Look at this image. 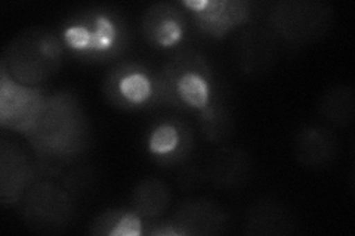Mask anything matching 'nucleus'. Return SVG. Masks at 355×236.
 Listing matches in <instances>:
<instances>
[{
    "mask_svg": "<svg viewBox=\"0 0 355 236\" xmlns=\"http://www.w3.org/2000/svg\"><path fill=\"white\" fill-rule=\"evenodd\" d=\"M333 8L321 0H279L268 10L266 26L288 48L309 46L333 27Z\"/></svg>",
    "mask_w": 355,
    "mask_h": 236,
    "instance_id": "obj_5",
    "label": "nucleus"
},
{
    "mask_svg": "<svg viewBox=\"0 0 355 236\" xmlns=\"http://www.w3.org/2000/svg\"><path fill=\"white\" fill-rule=\"evenodd\" d=\"M163 108L196 114L222 96L212 64L197 49H178L159 70Z\"/></svg>",
    "mask_w": 355,
    "mask_h": 236,
    "instance_id": "obj_3",
    "label": "nucleus"
},
{
    "mask_svg": "<svg viewBox=\"0 0 355 236\" xmlns=\"http://www.w3.org/2000/svg\"><path fill=\"white\" fill-rule=\"evenodd\" d=\"M180 3L191 24L202 35L216 40L249 24L253 17V3L248 0H182Z\"/></svg>",
    "mask_w": 355,
    "mask_h": 236,
    "instance_id": "obj_10",
    "label": "nucleus"
},
{
    "mask_svg": "<svg viewBox=\"0 0 355 236\" xmlns=\"http://www.w3.org/2000/svg\"><path fill=\"white\" fill-rule=\"evenodd\" d=\"M60 36L65 52L85 64L103 65L121 58L129 49L130 30L119 9L91 6L64 21Z\"/></svg>",
    "mask_w": 355,
    "mask_h": 236,
    "instance_id": "obj_2",
    "label": "nucleus"
},
{
    "mask_svg": "<svg viewBox=\"0 0 355 236\" xmlns=\"http://www.w3.org/2000/svg\"><path fill=\"white\" fill-rule=\"evenodd\" d=\"M228 216L209 199H188L171 217L151 220L147 236H210L225 232Z\"/></svg>",
    "mask_w": 355,
    "mask_h": 236,
    "instance_id": "obj_8",
    "label": "nucleus"
},
{
    "mask_svg": "<svg viewBox=\"0 0 355 236\" xmlns=\"http://www.w3.org/2000/svg\"><path fill=\"white\" fill-rule=\"evenodd\" d=\"M46 96L42 87L18 83L0 69V125L26 136L37 122Z\"/></svg>",
    "mask_w": 355,
    "mask_h": 236,
    "instance_id": "obj_9",
    "label": "nucleus"
},
{
    "mask_svg": "<svg viewBox=\"0 0 355 236\" xmlns=\"http://www.w3.org/2000/svg\"><path fill=\"white\" fill-rule=\"evenodd\" d=\"M146 151L160 167L181 165L190 158L194 151V131L182 118H157L148 127Z\"/></svg>",
    "mask_w": 355,
    "mask_h": 236,
    "instance_id": "obj_11",
    "label": "nucleus"
},
{
    "mask_svg": "<svg viewBox=\"0 0 355 236\" xmlns=\"http://www.w3.org/2000/svg\"><path fill=\"white\" fill-rule=\"evenodd\" d=\"M43 176H55L89 149L92 142L91 122L77 98L70 91L46 96L42 114L26 136Z\"/></svg>",
    "mask_w": 355,
    "mask_h": 236,
    "instance_id": "obj_1",
    "label": "nucleus"
},
{
    "mask_svg": "<svg viewBox=\"0 0 355 236\" xmlns=\"http://www.w3.org/2000/svg\"><path fill=\"white\" fill-rule=\"evenodd\" d=\"M293 151L299 164L323 168L333 163L338 154L336 134L324 126H305L296 133Z\"/></svg>",
    "mask_w": 355,
    "mask_h": 236,
    "instance_id": "obj_15",
    "label": "nucleus"
},
{
    "mask_svg": "<svg viewBox=\"0 0 355 236\" xmlns=\"http://www.w3.org/2000/svg\"><path fill=\"white\" fill-rule=\"evenodd\" d=\"M65 55L60 33L31 27L9 42L0 60V69L26 86L40 87L57 74Z\"/></svg>",
    "mask_w": 355,
    "mask_h": 236,
    "instance_id": "obj_4",
    "label": "nucleus"
},
{
    "mask_svg": "<svg viewBox=\"0 0 355 236\" xmlns=\"http://www.w3.org/2000/svg\"><path fill=\"white\" fill-rule=\"evenodd\" d=\"M150 220L141 217L133 208H111L95 217L89 233L96 236H142Z\"/></svg>",
    "mask_w": 355,
    "mask_h": 236,
    "instance_id": "obj_18",
    "label": "nucleus"
},
{
    "mask_svg": "<svg viewBox=\"0 0 355 236\" xmlns=\"http://www.w3.org/2000/svg\"><path fill=\"white\" fill-rule=\"evenodd\" d=\"M172 201L169 186L160 179L147 177L141 181L132 194V207L146 220L162 219Z\"/></svg>",
    "mask_w": 355,
    "mask_h": 236,
    "instance_id": "obj_19",
    "label": "nucleus"
},
{
    "mask_svg": "<svg viewBox=\"0 0 355 236\" xmlns=\"http://www.w3.org/2000/svg\"><path fill=\"white\" fill-rule=\"evenodd\" d=\"M200 131L210 143H225L234 133V118L224 96L218 98L197 116Z\"/></svg>",
    "mask_w": 355,
    "mask_h": 236,
    "instance_id": "obj_21",
    "label": "nucleus"
},
{
    "mask_svg": "<svg viewBox=\"0 0 355 236\" xmlns=\"http://www.w3.org/2000/svg\"><path fill=\"white\" fill-rule=\"evenodd\" d=\"M103 93L117 109L128 112L163 108L159 70L138 61H121L103 82Z\"/></svg>",
    "mask_w": 355,
    "mask_h": 236,
    "instance_id": "obj_6",
    "label": "nucleus"
},
{
    "mask_svg": "<svg viewBox=\"0 0 355 236\" xmlns=\"http://www.w3.org/2000/svg\"><path fill=\"white\" fill-rule=\"evenodd\" d=\"M26 226L39 233H55L69 228L76 216V201L67 188L37 181L19 201Z\"/></svg>",
    "mask_w": 355,
    "mask_h": 236,
    "instance_id": "obj_7",
    "label": "nucleus"
},
{
    "mask_svg": "<svg viewBox=\"0 0 355 236\" xmlns=\"http://www.w3.org/2000/svg\"><path fill=\"white\" fill-rule=\"evenodd\" d=\"M280 42L266 24H246L234 42V61L249 77L268 74L279 60Z\"/></svg>",
    "mask_w": 355,
    "mask_h": 236,
    "instance_id": "obj_13",
    "label": "nucleus"
},
{
    "mask_svg": "<svg viewBox=\"0 0 355 236\" xmlns=\"http://www.w3.org/2000/svg\"><path fill=\"white\" fill-rule=\"evenodd\" d=\"M296 230V220L286 207L271 199L253 204L244 215L243 232L246 235L280 236Z\"/></svg>",
    "mask_w": 355,
    "mask_h": 236,
    "instance_id": "obj_16",
    "label": "nucleus"
},
{
    "mask_svg": "<svg viewBox=\"0 0 355 236\" xmlns=\"http://www.w3.org/2000/svg\"><path fill=\"white\" fill-rule=\"evenodd\" d=\"M40 167L37 160L19 145L2 140L0 143V202L3 207L15 206L27 190L37 182Z\"/></svg>",
    "mask_w": 355,
    "mask_h": 236,
    "instance_id": "obj_14",
    "label": "nucleus"
},
{
    "mask_svg": "<svg viewBox=\"0 0 355 236\" xmlns=\"http://www.w3.org/2000/svg\"><path fill=\"white\" fill-rule=\"evenodd\" d=\"M318 114L329 125L336 127H348L354 121L355 98L349 84H336L330 87L320 98Z\"/></svg>",
    "mask_w": 355,
    "mask_h": 236,
    "instance_id": "obj_20",
    "label": "nucleus"
},
{
    "mask_svg": "<svg viewBox=\"0 0 355 236\" xmlns=\"http://www.w3.org/2000/svg\"><path fill=\"white\" fill-rule=\"evenodd\" d=\"M190 24V17L180 2H157L144 12L141 31L153 49L171 51L181 46Z\"/></svg>",
    "mask_w": 355,
    "mask_h": 236,
    "instance_id": "obj_12",
    "label": "nucleus"
},
{
    "mask_svg": "<svg viewBox=\"0 0 355 236\" xmlns=\"http://www.w3.org/2000/svg\"><path fill=\"white\" fill-rule=\"evenodd\" d=\"M250 156L234 146L218 149L206 164V179L216 188H239L250 174Z\"/></svg>",
    "mask_w": 355,
    "mask_h": 236,
    "instance_id": "obj_17",
    "label": "nucleus"
}]
</instances>
